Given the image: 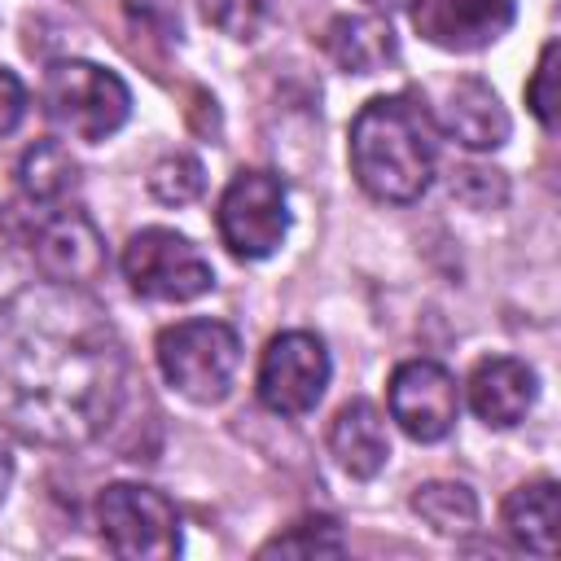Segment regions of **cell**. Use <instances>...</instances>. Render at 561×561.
<instances>
[{"label":"cell","mask_w":561,"mask_h":561,"mask_svg":"<svg viewBox=\"0 0 561 561\" xmlns=\"http://www.w3.org/2000/svg\"><path fill=\"white\" fill-rule=\"evenodd\" d=\"M127 394V351L105 307L57 280L0 302V421L44 447H83Z\"/></svg>","instance_id":"6da1fadb"},{"label":"cell","mask_w":561,"mask_h":561,"mask_svg":"<svg viewBox=\"0 0 561 561\" xmlns=\"http://www.w3.org/2000/svg\"><path fill=\"white\" fill-rule=\"evenodd\" d=\"M346 153H351V171L368 197L408 206L430 188V175H434L430 114L403 92L373 96L351 118Z\"/></svg>","instance_id":"7a4b0ae2"},{"label":"cell","mask_w":561,"mask_h":561,"mask_svg":"<svg viewBox=\"0 0 561 561\" xmlns=\"http://www.w3.org/2000/svg\"><path fill=\"white\" fill-rule=\"evenodd\" d=\"M158 368L193 403H219L241 368V337L224 320H180L158 333Z\"/></svg>","instance_id":"3957f363"},{"label":"cell","mask_w":561,"mask_h":561,"mask_svg":"<svg viewBox=\"0 0 561 561\" xmlns=\"http://www.w3.org/2000/svg\"><path fill=\"white\" fill-rule=\"evenodd\" d=\"M44 110L75 140H105L131 114L127 83L96 61H53L44 75Z\"/></svg>","instance_id":"277c9868"},{"label":"cell","mask_w":561,"mask_h":561,"mask_svg":"<svg viewBox=\"0 0 561 561\" xmlns=\"http://www.w3.org/2000/svg\"><path fill=\"white\" fill-rule=\"evenodd\" d=\"M96 526L114 557L127 561H171L180 552L175 504L140 482H114L96 495Z\"/></svg>","instance_id":"5b68a950"},{"label":"cell","mask_w":561,"mask_h":561,"mask_svg":"<svg viewBox=\"0 0 561 561\" xmlns=\"http://www.w3.org/2000/svg\"><path fill=\"white\" fill-rule=\"evenodd\" d=\"M219 241L237 259H267L289 232V197L276 171H237L215 210Z\"/></svg>","instance_id":"8992f818"},{"label":"cell","mask_w":561,"mask_h":561,"mask_svg":"<svg viewBox=\"0 0 561 561\" xmlns=\"http://www.w3.org/2000/svg\"><path fill=\"white\" fill-rule=\"evenodd\" d=\"M123 276L140 298L153 302H188L215 285V272L202 250L171 228L131 232L123 245Z\"/></svg>","instance_id":"52a82bcc"},{"label":"cell","mask_w":561,"mask_h":561,"mask_svg":"<svg viewBox=\"0 0 561 561\" xmlns=\"http://www.w3.org/2000/svg\"><path fill=\"white\" fill-rule=\"evenodd\" d=\"M329 351L316 333L307 329H289V333H276L267 346H263V359H259V399L267 412L276 416H307L324 386H329Z\"/></svg>","instance_id":"ba28073f"},{"label":"cell","mask_w":561,"mask_h":561,"mask_svg":"<svg viewBox=\"0 0 561 561\" xmlns=\"http://www.w3.org/2000/svg\"><path fill=\"white\" fill-rule=\"evenodd\" d=\"M390 421L416 438V443H438L456 430L460 416V386L456 377L434 364V359H408L390 373Z\"/></svg>","instance_id":"9c48e42d"},{"label":"cell","mask_w":561,"mask_h":561,"mask_svg":"<svg viewBox=\"0 0 561 561\" xmlns=\"http://www.w3.org/2000/svg\"><path fill=\"white\" fill-rule=\"evenodd\" d=\"M408 4L421 39L447 53H478L495 44L517 18V0H408Z\"/></svg>","instance_id":"30bf717a"},{"label":"cell","mask_w":561,"mask_h":561,"mask_svg":"<svg viewBox=\"0 0 561 561\" xmlns=\"http://www.w3.org/2000/svg\"><path fill=\"white\" fill-rule=\"evenodd\" d=\"M31 254L39 263L44 280H57V285L88 289L105 272V237H101V228L83 210L48 215L39 224V232H35Z\"/></svg>","instance_id":"8fae6325"},{"label":"cell","mask_w":561,"mask_h":561,"mask_svg":"<svg viewBox=\"0 0 561 561\" xmlns=\"http://www.w3.org/2000/svg\"><path fill=\"white\" fill-rule=\"evenodd\" d=\"M438 123L465 149H500L508 140V110L500 105L495 88L486 79H478V75L443 83Z\"/></svg>","instance_id":"7c38bea8"},{"label":"cell","mask_w":561,"mask_h":561,"mask_svg":"<svg viewBox=\"0 0 561 561\" xmlns=\"http://www.w3.org/2000/svg\"><path fill=\"white\" fill-rule=\"evenodd\" d=\"M469 408L478 421H486L491 430H513L530 403H535V368L513 359V355H491V359H478L473 373H469Z\"/></svg>","instance_id":"4fadbf2b"},{"label":"cell","mask_w":561,"mask_h":561,"mask_svg":"<svg viewBox=\"0 0 561 561\" xmlns=\"http://www.w3.org/2000/svg\"><path fill=\"white\" fill-rule=\"evenodd\" d=\"M329 451L342 465V473L351 478H377L390 460V438H386V421L368 399H351L337 408L333 425H329Z\"/></svg>","instance_id":"5bb4252c"},{"label":"cell","mask_w":561,"mask_h":561,"mask_svg":"<svg viewBox=\"0 0 561 561\" xmlns=\"http://www.w3.org/2000/svg\"><path fill=\"white\" fill-rule=\"evenodd\" d=\"M557 526H561V491L552 478H535L522 482L517 491H508L504 500V530L539 557L557 552Z\"/></svg>","instance_id":"9a60e30c"},{"label":"cell","mask_w":561,"mask_h":561,"mask_svg":"<svg viewBox=\"0 0 561 561\" xmlns=\"http://www.w3.org/2000/svg\"><path fill=\"white\" fill-rule=\"evenodd\" d=\"M324 53L346 75H377L394 61V31L386 18H333L324 26Z\"/></svg>","instance_id":"2e32d148"},{"label":"cell","mask_w":561,"mask_h":561,"mask_svg":"<svg viewBox=\"0 0 561 561\" xmlns=\"http://www.w3.org/2000/svg\"><path fill=\"white\" fill-rule=\"evenodd\" d=\"M79 180V167L70 158V149L61 140H35L26 153H22V167H18V184L31 202L39 206H53L61 202Z\"/></svg>","instance_id":"e0dca14e"},{"label":"cell","mask_w":561,"mask_h":561,"mask_svg":"<svg viewBox=\"0 0 561 561\" xmlns=\"http://www.w3.org/2000/svg\"><path fill=\"white\" fill-rule=\"evenodd\" d=\"M412 513L438 535H465L478 526V500L465 482H421L412 495Z\"/></svg>","instance_id":"ac0fdd59"},{"label":"cell","mask_w":561,"mask_h":561,"mask_svg":"<svg viewBox=\"0 0 561 561\" xmlns=\"http://www.w3.org/2000/svg\"><path fill=\"white\" fill-rule=\"evenodd\" d=\"M342 548H346V539H342L337 522H329V517H302L285 535L267 539L259 548V557H337Z\"/></svg>","instance_id":"d6986e66"},{"label":"cell","mask_w":561,"mask_h":561,"mask_svg":"<svg viewBox=\"0 0 561 561\" xmlns=\"http://www.w3.org/2000/svg\"><path fill=\"white\" fill-rule=\"evenodd\" d=\"M202 188H206V171L193 153H167L149 171V193L162 206H188L202 197Z\"/></svg>","instance_id":"ffe728a7"},{"label":"cell","mask_w":561,"mask_h":561,"mask_svg":"<svg viewBox=\"0 0 561 561\" xmlns=\"http://www.w3.org/2000/svg\"><path fill=\"white\" fill-rule=\"evenodd\" d=\"M451 197L473 206V210H495L504 206L508 197V184H504V171H486V167H460L451 175Z\"/></svg>","instance_id":"44dd1931"},{"label":"cell","mask_w":561,"mask_h":561,"mask_svg":"<svg viewBox=\"0 0 561 561\" xmlns=\"http://www.w3.org/2000/svg\"><path fill=\"white\" fill-rule=\"evenodd\" d=\"M526 105H530V114L539 118L543 131L557 127V39H548L543 53H539V66L526 83Z\"/></svg>","instance_id":"7402d4cb"},{"label":"cell","mask_w":561,"mask_h":561,"mask_svg":"<svg viewBox=\"0 0 561 561\" xmlns=\"http://www.w3.org/2000/svg\"><path fill=\"white\" fill-rule=\"evenodd\" d=\"M202 13L228 39H254L263 26V0H202Z\"/></svg>","instance_id":"603a6c76"},{"label":"cell","mask_w":561,"mask_h":561,"mask_svg":"<svg viewBox=\"0 0 561 561\" xmlns=\"http://www.w3.org/2000/svg\"><path fill=\"white\" fill-rule=\"evenodd\" d=\"M26 114V88L13 70L0 66V136H9Z\"/></svg>","instance_id":"cb8c5ba5"},{"label":"cell","mask_w":561,"mask_h":561,"mask_svg":"<svg viewBox=\"0 0 561 561\" xmlns=\"http://www.w3.org/2000/svg\"><path fill=\"white\" fill-rule=\"evenodd\" d=\"M9 482H13V430L0 421V504L9 495Z\"/></svg>","instance_id":"d4e9b609"},{"label":"cell","mask_w":561,"mask_h":561,"mask_svg":"<svg viewBox=\"0 0 561 561\" xmlns=\"http://www.w3.org/2000/svg\"><path fill=\"white\" fill-rule=\"evenodd\" d=\"M377 13H386V9H399V4H408V0H368Z\"/></svg>","instance_id":"484cf974"}]
</instances>
